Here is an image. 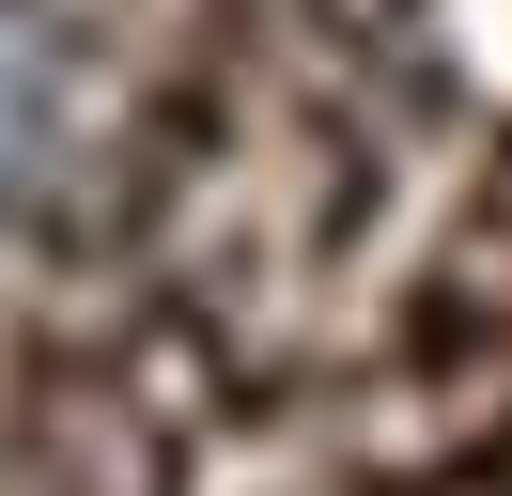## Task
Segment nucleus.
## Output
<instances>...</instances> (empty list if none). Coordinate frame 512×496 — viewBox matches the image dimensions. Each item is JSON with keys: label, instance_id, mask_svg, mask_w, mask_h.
Segmentation results:
<instances>
[{"label": "nucleus", "instance_id": "nucleus-1", "mask_svg": "<svg viewBox=\"0 0 512 496\" xmlns=\"http://www.w3.org/2000/svg\"><path fill=\"white\" fill-rule=\"evenodd\" d=\"M32 140H47V62H32V31L0 16V202L32 186Z\"/></svg>", "mask_w": 512, "mask_h": 496}]
</instances>
